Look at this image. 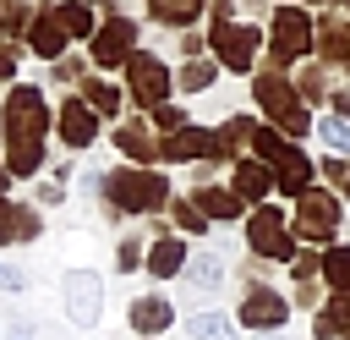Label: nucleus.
Instances as JSON below:
<instances>
[{
    "instance_id": "1",
    "label": "nucleus",
    "mask_w": 350,
    "mask_h": 340,
    "mask_svg": "<svg viewBox=\"0 0 350 340\" xmlns=\"http://www.w3.org/2000/svg\"><path fill=\"white\" fill-rule=\"evenodd\" d=\"M49 132H55V104L44 99L38 82H11L0 99V148L11 181H38L49 170Z\"/></svg>"
},
{
    "instance_id": "2",
    "label": "nucleus",
    "mask_w": 350,
    "mask_h": 340,
    "mask_svg": "<svg viewBox=\"0 0 350 340\" xmlns=\"http://www.w3.org/2000/svg\"><path fill=\"white\" fill-rule=\"evenodd\" d=\"M175 186H170V170L164 165H109V186L98 203H109L120 219H153L159 208H170Z\"/></svg>"
},
{
    "instance_id": "3",
    "label": "nucleus",
    "mask_w": 350,
    "mask_h": 340,
    "mask_svg": "<svg viewBox=\"0 0 350 340\" xmlns=\"http://www.w3.org/2000/svg\"><path fill=\"white\" fill-rule=\"evenodd\" d=\"M252 104H257V115H262L273 132H284L290 143H301V137L317 132V115L301 104L290 71H279V66H257V71H252Z\"/></svg>"
},
{
    "instance_id": "4",
    "label": "nucleus",
    "mask_w": 350,
    "mask_h": 340,
    "mask_svg": "<svg viewBox=\"0 0 350 340\" xmlns=\"http://www.w3.org/2000/svg\"><path fill=\"white\" fill-rule=\"evenodd\" d=\"M262 33H268V66H279V71H290V66L317 55V16H312V5H295V0L273 5Z\"/></svg>"
},
{
    "instance_id": "5",
    "label": "nucleus",
    "mask_w": 350,
    "mask_h": 340,
    "mask_svg": "<svg viewBox=\"0 0 350 340\" xmlns=\"http://www.w3.org/2000/svg\"><path fill=\"white\" fill-rule=\"evenodd\" d=\"M262 49H268L262 22H246V16H213V22H208V55H213L224 71L252 77L257 60H262Z\"/></svg>"
},
{
    "instance_id": "6",
    "label": "nucleus",
    "mask_w": 350,
    "mask_h": 340,
    "mask_svg": "<svg viewBox=\"0 0 350 340\" xmlns=\"http://www.w3.org/2000/svg\"><path fill=\"white\" fill-rule=\"evenodd\" d=\"M339 225H345V192H334V186H306L290 208V230L301 247L323 252L328 241H339Z\"/></svg>"
},
{
    "instance_id": "7",
    "label": "nucleus",
    "mask_w": 350,
    "mask_h": 340,
    "mask_svg": "<svg viewBox=\"0 0 350 340\" xmlns=\"http://www.w3.org/2000/svg\"><path fill=\"white\" fill-rule=\"evenodd\" d=\"M241 241H246V252H252L257 263H290V258L301 252V241H295V230H290V214H284L273 197L257 203V208H246Z\"/></svg>"
},
{
    "instance_id": "8",
    "label": "nucleus",
    "mask_w": 350,
    "mask_h": 340,
    "mask_svg": "<svg viewBox=\"0 0 350 340\" xmlns=\"http://www.w3.org/2000/svg\"><path fill=\"white\" fill-rule=\"evenodd\" d=\"M235 324L252 329V335H279L290 324V296L279 285L262 280V269H241V307H235Z\"/></svg>"
},
{
    "instance_id": "9",
    "label": "nucleus",
    "mask_w": 350,
    "mask_h": 340,
    "mask_svg": "<svg viewBox=\"0 0 350 340\" xmlns=\"http://www.w3.org/2000/svg\"><path fill=\"white\" fill-rule=\"evenodd\" d=\"M104 296H109V285H104L98 269L77 263V269L60 274V307H66V324H71V329H82V335L98 329V318H104Z\"/></svg>"
},
{
    "instance_id": "10",
    "label": "nucleus",
    "mask_w": 350,
    "mask_h": 340,
    "mask_svg": "<svg viewBox=\"0 0 350 340\" xmlns=\"http://www.w3.org/2000/svg\"><path fill=\"white\" fill-rule=\"evenodd\" d=\"M137 49H142V22L126 16V11H120V16H104L98 33L88 38V60H93V71H104V77H109V71H126V60H131Z\"/></svg>"
},
{
    "instance_id": "11",
    "label": "nucleus",
    "mask_w": 350,
    "mask_h": 340,
    "mask_svg": "<svg viewBox=\"0 0 350 340\" xmlns=\"http://www.w3.org/2000/svg\"><path fill=\"white\" fill-rule=\"evenodd\" d=\"M126 99L137 110H153V104H170L175 99V66L153 49H137L126 60Z\"/></svg>"
},
{
    "instance_id": "12",
    "label": "nucleus",
    "mask_w": 350,
    "mask_h": 340,
    "mask_svg": "<svg viewBox=\"0 0 350 340\" xmlns=\"http://www.w3.org/2000/svg\"><path fill=\"white\" fill-rule=\"evenodd\" d=\"M98 132H104V121L93 115V104H88L82 93H66V99L55 104V143H60L66 154H88V148L98 143Z\"/></svg>"
},
{
    "instance_id": "13",
    "label": "nucleus",
    "mask_w": 350,
    "mask_h": 340,
    "mask_svg": "<svg viewBox=\"0 0 350 340\" xmlns=\"http://www.w3.org/2000/svg\"><path fill=\"white\" fill-rule=\"evenodd\" d=\"M22 44H27V55H33V60H60V55H71V44H77V38H71V27L60 22V5L49 0V5H38V11H33V27H27V38H22Z\"/></svg>"
},
{
    "instance_id": "14",
    "label": "nucleus",
    "mask_w": 350,
    "mask_h": 340,
    "mask_svg": "<svg viewBox=\"0 0 350 340\" xmlns=\"http://www.w3.org/2000/svg\"><path fill=\"white\" fill-rule=\"evenodd\" d=\"M202 159H219V137L213 126H180L170 137H159V165H202ZM230 165V159H224Z\"/></svg>"
},
{
    "instance_id": "15",
    "label": "nucleus",
    "mask_w": 350,
    "mask_h": 340,
    "mask_svg": "<svg viewBox=\"0 0 350 340\" xmlns=\"http://www.w3.org/2000/svg\"><path fill=\"white\" fill-rule=\"evenodd\" d=\"M109 148H120V159H126V165H159V132H153V121H148L142 110H137V115H126V121H115Z\"/></svg>"
},
{
    "instance_id": "16",
    "label": "nucleus",
    "mask_w": 350,
    "mask_h": 340,
    "mask_svg": "<svg viewBox=\"0 0 350 340\" xmlns=\"http://www.w3.org/2000/svg\"><path fill=\"white\" fill-rule=\"evenodd\" d=\"M268 170H273V192H284L290 203H295L306 186H317V165L306 159V148H301V143H284V148H279V159H273Z\"/></svg>"
},
{
    "instance_id": "17",
    "label": "nucleus",
    "mask_w": 350,
    "mask_h": 340,
    "mask_svg": "<svg viewBox=\"0 0 350 340\" xmlns=\"http://www.w3.org/2000/svg\"><path fill=\"white\" fill-rule=\"evenodd\" d=\"M71 93H82V99L93 104V115H98V121H109V126H115V121H126V104H131V99H126V82H115V77H104V71H88Z\"/></svg>"
},
{
    "instance_id": "18",
    "label": "nucleus",
    "mask_w": 350,
    "mask_h": 340,
    "mask_svg": "<svg viewBox=\"0 0 350 340\" xmlns=\"http://www.w3.org/2000/svg\"><path fill=\"white\" fill-rule=\"evenodd\" d=\"M180 285H186V296H191V307L197 302H213L219 291H224V258L219 252H191L186 258V269H180Z\"/></svg>"
},
{
    "instance_id": "19",
    "label": "nucleus",
    "mask_w": 350,
    "mask_h": 340,
    "mask_svg": "<svg viewBox=\"0 0 350 340\" xmlns=\"http://www.w3.org/2000/svg\"><path fill=\"white\" fill-rule=\"evenodd\" d=\"M126 324L137 329V340H148V335L164 340V329H175V302L159 296V291H142V296L126 302Z\"/></svg>"
},
{
    "instance_id": "20",
    "label": "nucleus",
    "mask_w": 350,
    "mask_h": 340,
    "mask_svg": "<svg viewBox=\"0 0 350 340\" xmlns=\"http://www.w3.org/2000/svg\"><path fill=\"white\" fill-rule=\"evenodd\" d=\"M230 192H235L246 208H257V203H268V197H273V170H268L257 154H246V159H235V165H230Z\"/></svg>"
},
{
    "instance_id": "21",
    "label": "nucleus",
    "mask_w": 350,
    "mask_h": 340,
    "mask_svg": "<svg viewBox=\"0 0 350 340\" xmlns=\"http://www.w3.org/2000/svg\"><path fill=\"white\" fill-rule=\"evenodd\" d=\"M186 258H191V241H186L180 230H170V236H153V241H148L142 269H148V280H180Z\"/></svg>"
},
{
    "instance_id": "22",
    "label": "nucleus",
    "mask_w": 350,
    "mask_h": 340,
    "mask_svg": "<svg viewBox=\"0 0 350 340\" xmlns=\"http://www.w3.org/2000/svg\"><path fill=\"white\" fill-rule=\"evenodd\" d=\"M317 55L328 71L350 77V16H317Z\"/></svg>"
},
{
    "instance_id": "23",
    "label": "nucleus",
    "mask_w": 350,
    "mask_h": 340,
    "mask_svg": "<svg viewBox=\"0 0 350 340\" xmlns=\"http://www.w3.org/2000/svg\"><path fill=\"white\" fill-rule=\"evenodd\" d=\"M257 126H262L257 115H246V110H230V115L213 126V137H219V159H230V165H235V159H246V154H252V137H257Z\"/></svg>"
},
{
    "instance_id": "24",
    "label": "nucleus",
    "mask_w": 350,
    "mask_h": 340,
    "mask_svg": "<svg viewBox=\"0 0 350 340\" xmlns=\"http://www.w3.org/2000/svg\"><path fill=\"white\" fill-rule=\"evenodd\" d=\"M191 197H197V208L208 214V225H235V219H246V203L230 192V181H208V186H191Z\"/></svg>"
},
{
    "instance_id": "25",
    "label": "nucleus",
    "mask_w": 350,
    "mask_h": 340,
    "mask_svg": "<svg viewBox=\"0 0 350 340\" xmlns=\"http://www.w3.org/2000/svg\"><path fill=\"white\" fill-rule=\"evenodd\" d=\"M312 340H350V291H328L312 313Z\"/></svg>"
},
{
    "instance_id": "26",
    "label": "nucleus",
    "mask_w": 350,
    "mask_h": 340,
    "mask_svg": "<svg viewBox=\"0 0 350 340\" xmlns=\"http://www.w3.org/2000/svg\"><path fill=\"white\" fill-rule=\"evenodd\" d=\"M142 11H148L159 27L186 33V27H197V16H208V0H142Z\"/></svg>"
},
{
    "instance_id": "27",
    "label": "nucleus",
    "mask_w": 350,
    "mask_h": 340,
    "mask_svg": "<svg viewBox=\"0 0 350 340\" xmlns=\"http://www.w3.org/2000/svg\"><path fill=\"white\" fill-rule=\"evenodd\" d=\"M290 82H295V93H301L306 110H312V104H328V93H334V71H328L323 60H301V66H290Z\"/></svg>"
},
{
    "instance_id": "28",
    "label": "nucleus",
    "mask_w": 350,
    "mask_h": 340,
    "mask_svg": "<svg viewBox=\"0 0 350 340\" xmlns=\"http://www.w3.org/2000/svg\"><path fill=\"white\" fill-rule=\"evenodd\" d=\"M186 335H191V340H241V324H235L230 313H219V307H191Z\"/></svg>"
},
{
    "instance_id": "29",
    "label": "nucleus",
    "mask_w": 350,
    "mask_h": 340,
    "mask_svg": "<svg viewBox=\"0 0 350 340\" xmlns=\"http://www.w3.org/2000/svg\"><path fill=\"white\" fill-rule=\"evenodd\" d=\"M219 71H224V66H219L213 55L180 60V66H175V93H186V99H191V93H208V88L219 82Z\"/></svg>"
},
{
    "instance_id": "30",
    "label": "nucleus",
    "mask_w": 350,
    "mask_h": 340,
    "mask_svg": "<svg viewBox=\"0 0 350 340\" xmlns=\"http://www.w3.org/2000/svg\"><path fill=\"white\" fill-rule=\"evenodd\" d=\"M317 274L328 291H350V241H328L317 252Z\"/></svg>"
},
{
    "instance_id": "31",
    "label": "nucleus",
    "mask_w": 350,
    "mask_h": 340,
    "mask_svg": "<svg viewBox=\"0 0 350 340\" xmlns=\"http://www.w3.org/2000/svg\"><path fill=\"white\" fill-rule=\"evenodd\" d=\"M164 214H170V225H175L180 236H208V230H213V225H208V214L197 208V197H191V192H175Z\"/></svg>"
},
{
    "instance_id": "32",
    "label": "nucleus",
    "mask_w": 350,
    "mask_h": 340,
    "mask_svg": "<svg viewBox=\"0 0 350 340\" xmlns=\"http://www.w3.org/2000/svg\"><path fill=\"white\" fill-rule=\"evenodd\" d=\"M55 5H60V22L71 27V38H82V44H88V38L98 33V22H104V16H98L93 5H82V0H55Z\"/></svg>"
},
{
    "instance_id": "33",
    "label": "nucleus",
    "mask_w": 350,
    "mask_h": 340,
    "mask_svg": "<svg viewBox=\"0 0 350 340\" xmlns=\"http://www.w3.org/2000/svg\"><path fill=\"white\" fill-rule=\"evenodd\" d=\"M328 154H339V159H350V121H339V115H317V132H312Z\"/></svg>"
},
{
    "instance_id": "34",
    "label": "nucleus",
    "mask_w": 350,
    "mask_h": 340,
    "mask_svg": "<svg viewBox=\"0 0 350 340\" xmlns=\"http://www.w3.org/2000/svg\"><path fill=\"white\" fill-rule=\"evenodd\" d=\"M88 71H93V60H88V55H60V60H49V82H55V88H66V93H71Z\"/></svg>"
},
{
    "instance_id": "35",
    "label": "nucleus",
    "mask_w": 350,
    "mask_h": 340,
    "mask_svg": "<svg viewBox=\"0 0 350 340\" xmlns=\"http://www.w3.org/2000/svg\"><path fill=\"white\" fill-rule=\"evenodd\" d=\"M142 115L153 121V132H159V137H170V132H180V126H191L186 104H175V99H170V104H153V110H142Z\"/></svg>"
},
{
    "instance_id": "36",
    "label": "nucleus",
    "mask_w": 350,
    "mask_h": 340,
    "mask_svg": "<svg viewBox=\"0 0 350 340\" xmlns=\"http://www.w3.org/2000/svg\"><path fill=\"white\" fill-rule=\"evenodd\" d=\"M148 258V236H120L115 241V274H137Z\"/></svg>"
},
{
    "instance_id": "37",
    "label": "nucleus",
    "mask_w": 350,
    "mask_h": 340,
    "mask_svg": "<svg viewBox=\"0 0 350 340\" xmlns=\"http://www.w3.org/2000/svg\"><path fill=\"white\" fill-rule=\"evenodd\" d=\"M317 175H323V181H328L334 192H345V186H350V159H339V154H323Z\"/></svg>"
},
{
    "instance_id": "38",
    "label": "nucleus",
    "mask_w": 350,
    "mask_h": 340,
    "mask_svg": "<svg viewBox=\"0 0 350 340\" xmlns=\"http://www.w3.org/2000/svg\"><path fill=\"white\" fill-rule=\"evenodd\" d=\"M22 49H27V44L0 38V82H5V88H11V82H16V71H22Z\"/></svg>"
},
{
    "instance_id": "39",
    "label": "nucleus",
    "mask_w": 350,
    "mask_h": 340,
    "mask_svg": "<svg viewBox=\"0 0 350 340\" xmlns=\"http://www.w3.org/2000/svg\"><path fill=\"white\" fill-rule=\"evenodd\" d=\"M16 214H22V203L11 192H0V247H16Z\"/></svg>"
},
{
    "instance_id": "40",
    "label": "nucleus",
    "mask_w": 350,
    "mask_h": 340,
    "mask_svg": "<svg viewBox=\"0 0 350 340\" xmlns=\"http://www.w3.org/2000/svg\"><path fill=\"white\" fill-rule=\"evenodd\" d=\"M290 307H323V280H295V291H290Z\"/></svg>"
},
{
    "instance_id": "41",
    "label": "nucleus",
    "mask_w": 350,
    "mask_h": 340,
    "mask_svg": "<svg viewBox=\"0 0 350 340\" xmlns=\"http://www.w3.org/2000/svg\"><path fill=\"white\" fill-rule=\"evenodd\" d=\"M175 49H180V60H197V55H208V33L186 27V33H175Z\"/></svg>"
},
{
    "instance_id": "42",
    "label": "nucleus",
    "mask_w": 350,
    "mask_h": 340,
    "mask_svg": "<svg viewBox=\"0 0 350 340\" xmlns=\"http://www.w3.org/2000/svg\"><path fill=\"white\" fill-rule=\"evenodd\" d=\"M66 197H71V192H66L60 181H38V186H33V203H38V208H60Z\"/></svg>"
},
{
    "instance_id": "43",
    "label": "nucleus",
    "mask_w": 350,
    "mask_h": 340,
    "mask_svg": "<svg viewBox=\"0 0 350 340\" xmlns=\"http://www.w3.org/2000/svg\"><path fill=\"white\" fill-rule=\"evenodd\" d=\"M27 285H33V280H27L16 263H0V291H11V296H27Z\"/></svg>"
},
{
    "instance_id": "44",
    "label": "nucleus",
    "mask_w": 350,
    "mask_h": 340,
    "mask_svg": "<svg viewBox=\"0 0 350 340\" xmlns=\"http://www.w3.org/2000/svg\"><path fill=\"white\" fill-rule=\"evenodd\" d=\"M77 186H82V197H93V203H98V197H104V186H109V170H82V181H77Z\"/></svg>"
},
{
    "instance_id": "45",
    "label": "nucleus",
    "mask_w": 350,
    "mask_h": 340,
    "mask_svg": "<svg viewBox=\"0 0 350 340\" xmlns=\"http://www.w3.org/2000/svg\"><path fill=\"white\" fill-rule=\"evenodd\" d=\"M328 115L350 121V82H334V93H328Z\"/></svg>"
},
{
    "instance_id": "46",
    "label": "nucleus",
    "mask_w": 350,
    "mask_h": 340,
    "mask_svg": "<svg viewBox=\"0 0 350 340\" xmlns=\"http://www.w3.org/2000/svg\"><path fill=\"white\" fill-rule=\"evenodd\" d=\"M49 181L71 186V181H77V159H71V154H66V159H49Z\"/></svg>"
},
{
    "instance_id": "47",
    "label": "nucleus",
    "mask_w": 350,
    "mask_h": 340,
    "mask_svg": "<svg viewBox=\"0 0 350 340\" xmlns=\"http://www.w3.org/2000/svg\"><path fill=\"white\" fill-rule=\"evenodd\" d=\"M235 11H252V16L268 22V0H235ZM252 16H246V22H252Z\"/></svg>"
},
{
    "instance_id": "48",
    "label": "nucleus",
    "mask_w": 350,
    "mask_h": 340,
    "mask_svg": "<svg viewBox=\"0 0 350 340\" xmlns=\"http://www.w3.org/2000/svg\"><path fill=\"white\" fill-rule=\"evenodd\" d=\"M82 5H93L98 16H120V0H82Z\"/></svg>"
},
{
    "instance_id": "49",
    "label": "nucleus",
    "mask_w": 350,
    "mask_h": 340,
    "mask_svg": "<svg viewBox=\"0 0 350 340\" xmlns=\"http://www.w3.org/2000/svg\"><path fill=\"white\" fill-rule=\"evenodd\" d=\"M0 192H11V170H5V154H0Z\"/></svg>"
},
{
    "instance_id": "50",
    "label": "nucleus",
    "mask_w": 350,
    "mask_h": 340,
    "mask_svg": "<svg viewBox=\"0 0 350 340\" xmlns=\"http://www.w3.org/2000/svg\"><path fill=\"white\" fill-rule=\"evenodd\" d=\"M295 5H345V0H295Z\"/></svg>"
},
{
    "instance_id": "51",
    "label": "nucleus",
    "mask_w": 350,
    "mask_h": 340,
    "mask_svg": "<svg viewBox=\"0 0 350 340\" xmlns=\"http://www.w3.org/2000/svg\"><path fill=\"white\" fill-rule=\"evenodd\" d=\"M262 340H290V335H262Z\"/></svg>"
},
{
    "instance_id": "52",
    "label": "nucleus",
    "mask_w": 350,
    "mask_h": 340,
    "mask_svg": "<svg viewBox=\"0 0 350 340\" xmlns=\"http://www.w3.org/2000/svg\"><path fill=\"white\" fill-rule=\"evenodd\" d=\"M0 38H5V22H0Z\"/></svg>"
},
{
    "instance_id": "53",
    "label": "nucleus",
    "mask_w": 350,
    "mask_h": 340,
    "mask_svg": "<svg viewBox=\"0 0 350 340\" xmlns=\"http://www.w3.org/2000/svg\"><path fill=\"white\" fill-rule=\"evenodd\" d=\"M345 16H350V0H345Z\"/></svg>"
},
{
    "instance_id": "54",
    "label": "nucleus",
    "mask_w": 350,
    "mask_h": 340,
    "mask_svg": "<svg viewBox=\"0 0 350 340\" xmlns=\"http://www.w3.org/2000/svg\"><path fill=\"white\" fill-rule=\"evenodd\" d=\"M345 203H350V186H345Z\"/></svg>"
},
{
    "instance_id": "55",
    "label": "nucleus",
    "mask_w": 350,
    "mask_h": 340,
    "mask_svg": "<svg viewBox=\"0 0 350 340\" xmlns=\"http://www.w3.org/2000/svg\"><path fill=\"white\" fill-rule=\"evenodd\" d=\"M148 340H159V335H148Z\"/></svg>"
}]
</instances>
